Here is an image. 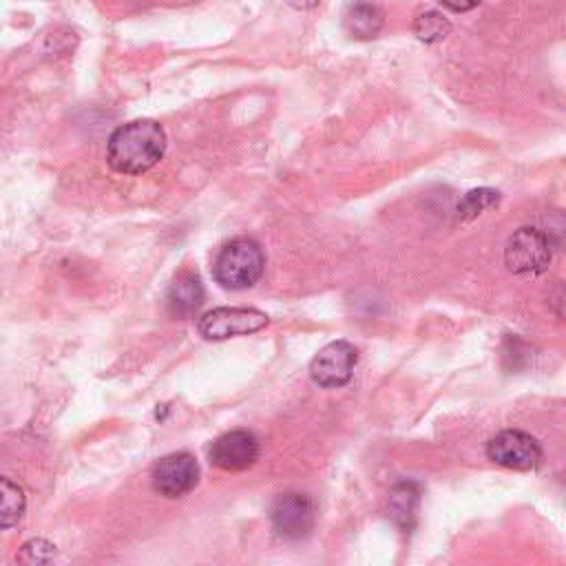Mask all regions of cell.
<instances>
[{"mask_svg": "<svg viewBox=\"0 0 566 566\" xmlns=\"http://www.w3.org/2000/svg\"><path fill=\"white\" fill-rule=\"evenodd\" d=\"M166 153V133L155 119H135L113 130L106 144V159L113 170L142 175Z\"/></svg>", "mask_w": 566, "mask_h": 566, "instance_id": "obj_1", "label": "cell"}, {"mask_svg": "<svg viewBox=\"0 0 566 566\" xmlns=\"http://www.w3.org/2000/svg\"><path fill=\"white\" fill-rule=\"evenodd\" d=\"M265 268L263 248L250 237L230 239L214 256V281L228 290L252 287Z\"/></svg>", "mask_w": 566, "mask_h": 566, "instance_id": "obj_2", "label": "cell"}, {"mask_svg": "<svg viewBox=\"0 0 566 566\" xmlns=\"http://www.w3.org/2000/svg\"><path fill=\"white\" fill-rule=\"evenodd\" d=\"M551 256V241L537 228L515 230L504 248V263L513 274H542Z\"/></svg>", "mask_w": 566, "mask_h": 566, "instance_id": "obj_3", "label": "cell"}, {"mask_svg": "<svg viewBox=\"0 0 566 566\" xmlns=\"http://www.w3.org/2000/svg\"><path fill=\"white\" fill-rule=\"evenodd\" d=\"M268 314L254 307H214L206 312L197 327L206 340H223L230 336L252 334L268 325Z\"/></svg>", "mask_w": 566, "mask_h": 566, "instance_id": "obj_4", "label": "cell"}, {"mask_svg": "<svg viewBox=\"0 0 566 566\" xmlns=\"http://www.w3.org/2000/svg\"><path fill=\"white\" fill-rule=\"evenodd\" d=\"M486 455L500 467L515 471H531L542 462L539 442L520 429H504L486 444Z\"/></svg>", "mask_w": 566, "mask_h": 566, "instance_id": "obj_5", "label": "cell"}, {"mask_svg": "<svg viewBox=\"0 0 566 566\" xmlns=\"http://www.w3.org/2000/svg\"><path fill=\"white\" fill-rule=\"evenodd\" d=\"M272 528L283 539H301L314 528V504L305 493H283L270 511Z\"/></svg>", "mask_w": 566, "mask_h": 566, "instance_id": "obj_6", "label": "cell"}, {"mask_svg": "<svg viewBox=\"0 0 566 566\" xmlns=\"http://www.w3.org/2000/svg\"><path fill=\"white\" fill-rule=\"evenodd\" d=\"M358 352L347 340H334L325 345L310 363V376L321 387H340L349 382Z\"/></svg>", "mask_w": 566, "mask_h": 566, "instance_id": "obj_7", "label": "cell"}, {"mask_svg": "<svg viewBox=\"0 0 566 566\" xmlns=\"http://www.w3.org/2000/svg\"><path fill=\"white\" fill-rule=\"evenodd\" d=\"M199 482V464L186 453H170L161 458L153 469V486L166 497H181Z\"/></svg>", "mask_w": 566, "mask_h": 566, "instance_id": "obj_8", "label": "cell"}, {"mask_svg": "<svg viewBox=\"0 0 566 566\" xmlns=\"http://www.w3.org/2000/svg\"><path fill=\"white\" fill-rule=\"evenodd\" d=\"M210 462L221 471H243L259 458V440L248 429H234L219 436L210 447Z\"/></svg>", "mask_w": 566, "mask_h": 566, "instance_id": "obj_9", "label": "cell"}, {"mask_svg": "<svg viewBox=\"0 0 566 566\" xmlns=\"http://www.w3.org/2000/svg\"><path fill=\"white\" fill-rule=\"evenodd\" d=\"M203 283L197 272L184 270L179 272L166 292V307L175 318H188L199 312L203 305Z\"/></svg>", "mask_w": 566, "mask_h": 566, "instance_id": "obj_10", "label": "cell"}, {"mask_svg": "<svg viewBox=\"0 0 566 566\" xmlns=\"http://www.w3.org/2000/svg\"><path fill=\"white\" fill-rule=\"evenodd\" d=\"M345 29L352 38L356 40H371L380 33L385 24L382 9L378 4H367V2H356L349 4L345 15H343Z\"/></svg>", "mask_w": 566, "mask_h": 566, "instance_id": "obj_11", "label": "cell"}, {"mask_svg": "<svg viewBox=\"0 0 566 566\" xmlns=\"http://www.w3.org/2000/svg\"><path fill=\"white\" fill-rule=\"evenodd\" d=\"M418 500H420V489L416 482H411V480L398 482L389 493L391 520L402 528H411L413 520H416V511H418Z\"/></svg>", "mask_w": 566, "mask_h": 566, "instance_id": "obj_12", "label": "cell"}, {"mask_svg": "<svg viewBox=\"0 0 566 566\" xmlns=\"http://www.w3.org/2000/svg\"><path fill=\"white\" fill-rule=\"evenodd\" d=\"M24 504L22 489L13 480L0 475V528L13 526L22 517Z\"/></svg>", "mask_w": 566, "mask_h": 566, "instance_id": "obj_13", "label": "cell"}, {"mask_svg": "<svg viewBox=\"0 0 566 566\" xmlns=\"http://www.w3.org/2000/svg\"><path fill=\"white\" fill-rule=\"evenodd\" d=\"M451 31V22L436 9L420 13L413 20V33L418 35V40L422 42H438L442 40L447 33Z\"/></svg>", "mask_w": 566, "mask_h": 566, "instance_id": "obj_14", "label": "cell"}, {"mask_svg": "<svg viewBox=\"0 0 566 566\" xmlns=\"http://www.w3.org/2000/svg\"><path fill=\"white\" fill-rule=\"evenodd\" d=\"M500 203V192L493 188H478V190H469L462 201L458 203V214L460 219H473L480 212L493 208Z\"/></svg>", "mask_w": 566, "mask_h": 566, "instance_id": "obj_15", "label": "cell"}, {"mask_svg": "<svg viewBox=\"0 0 566 566\" xmlns=\"http://www.w3.org/2000/svg\"><path fill=\"white\" fill-rule=\"evenodd\" d=\"M55 546L42 537L29 539L18 553V566H51Z\"/></svg>", "mask_w": 566, "mask_h": 566, "instance_id": "obj_16", "label": "cell"}]
</instances>
